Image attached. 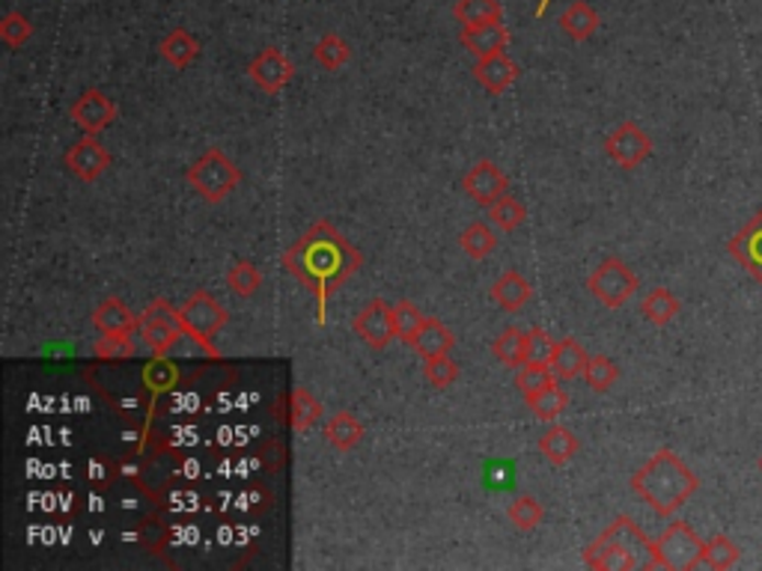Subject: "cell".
I'll return each instance as SVG.
<instances>
[{"mask_svg":"<svg viewBox=\"0 0 762 571\" xmlns=\"http://www.w3.org/2000/svg\"><path fill=\"white\" fill-rule=\"evenodd\" d=\"M280 266L295 277L316 301V325L328 322V298L363 266V254L349 238L328 221H316L301 235L287 254L280 256Z\"/></svg>","mask_w":762,"mask_h":571,"instance_id":"1","label":"cell"},{"mask_svg":"<svg viewBox=\"0 0 762 571\" xmlns=\"http://www.w3.org/2000/svg\"><path fill=\"white\" fill-rule=\"evenodd\" d=\"M697 489H701L697 473L673 449H659L631 477V491L661 518L676 515L697 494Z\"/></svg>","mask_w":762,"mask_h":571,"instance_id":"2","label":"cell"},{"mask_svg":"<svg viewBox=\"0 0 762 571\" xmlns=\"http://www.w3.org/2000/svg\"><path fill=\"white\" fill-rule=\"evenodd\" d=\"M584 562L602 571H635L659 569L655 566V541L640 530L629 515H619L608 530L602 533L587 551Z\"/></svg>","mask_w":762,"mask_h":571,"instance_id":"3","label":"cell"},{"mask_svg":"<svg viewBox=\"0 0 762 571\" xmlns=\"http://www.w3.org/2000/svg\"><path fill=\"white\" fill-rule=\"evenodd\" d=\"M186 182L191 184L206 203L215 205L224 203V200L236 191L238 182H242V170H238V164L229 161L224 149L212 146V149H206V153L200 155V158L188 167Z\"/></svg>","mask_w":762,"mask_h":571,"instance_id":"4","label":"cell"},{"mask_svg":"<svg viewBox=\"0 0 762 571\" xmlns=\"http://www.w3.org/2000/svg\"><path fill=\"white\" fill-rule=\"evenodd\" d=\"M706 541L694 533L688 520H673L655 539V566L670 571H694L703 566Z\"/></svg>","mask_w":762,"mask_h":571,"instance_id":"5","label":"cell"},{"mask_svg":"<svg viewBox=\"0 0 762 571\" xmlns=\"http://www.w3.org/2000/svg\"><path fill=\"white\" fill-rule=\"evenodd\" d=\"M179 313H182V325H186L188 337L194 339L197 346L203 348L209 357H221L212 337L229 322L227 306L209 295L206 289H200V292H194V295L188 298Z\"/></svg>","mask_w":762,"mask_h":571,"instance_id":"6","label":"cell"},{"mask_svg":"<svg viewBox=\"0 0 762 571\" xmlns=\"http://www.w3.org/2000/svg\"><path fill=\"white\" fill-rule=\"evenodd\" d=\"M587 289L590 295L596 298L602 306L619 310V306H626L631 298H635V292L640 289V280L623 259L608 256V259H602L596 266V271L590 275Z\"/></svg>","mask_w":762,"mask_h":571,"instance_id":"7","label":"cell"},{"mask_svg":"<svg viewBox=\"0 0 762 571\" xmlns=\"http://www.w3.org/2000/svg\"><path fill=\"white\" fill-rule=\"evenodd\" d=\"M137 331H141L146 346L153 348L155 357H165L179 339L188 337L186 325H182V313L165 298H155L153 304L146 306Z\"/></svg>","mask_w":762,"mask_h":571,"instance_id":"8","label":"cell"},{"mask_svg":"<svg viewBox=\"0 0 762 571\" xmlns=\"http://www.w3.org/2000/svg\"><path fill=\"white\" fill-rule=\"evenodd\" d=\"M605 153L623 170H638L640 164L652 155V137H649L638 123H619L614 132L605 137Z\"/></svg>","mask_w":762,"mask_h":571,"instance_id":"9","label":"cell"},{"mask_svg":"<svg viewBox=\"0 0 762 571\" xmlns=\"http://www.w3.org/2000/svg\"><path fill=\"white\" fill-rule=\"evenodd\" d=\"M355 334L367 343L370 348L381 351L388 348L396 339V322H393V304L381 301V298H372L358 310V316L351 322Z\"/></svg>","mask_w":762,"mask_h":571,"instance_id":"10","label":"cell"},{"mask_svg":"<svg viewBox=\"0 0 762 571\" xmlns=\"http://www.w3.org/2000/svg\"><path fill=\"white\" fill-rule=\"evenodd\" d=\"M248 75H250V81L257 83L262 92H268V96H280V92L289 87V81L295 78V63L289 60L287 54L280 52V48L268 45V48H262V52L248 63Z\"/></svg>","mask_w":762,"mask_h":571,"instance_id":"11","label":"cell"},{"mask_svg":"<svg viewBox=\"0 0 762 571\" xmlns=\"http://www.w3.org/2000/svg\"><path fill=\"white\" fill-rule=\"evenodd\" d=\"M462 191L471 197L477 205L489 209V205H495L501 197L509 194V176H506L495 161L480 158V161L464 173Z\"/></svg>","mask_w":762,"mask_h":571,"instance_id":"12","label":"cell"},{"mask_svg":"<svg viewBox=\"0 0 762 571\" xmlns=\"http://www.w3.org/2000/svg\"><path fill=\"white\" fill-rule=\"evenodd\" d=\"M66 170L81 179V182H96L99 176L111 167V153L104 149L96 134H83L81 141H75L69 146V153L63 155Z\"/></svg>","mask_w":762,"mask_h":571,"instance_id":"13","label":"cell"},{"mask_svg":"<svg viewBox=\"0 0 762 571\" xmlns=\"http://www.w3.org/2000/svg\"><path fill=\"white\" fill-rule=\"evenodd\" d=\"M120 108L114 104V99H108L102 90H83L75 104L69 108V116H72L75 125H81L83 134H99L108 132L114 125Z\"/></svg>","mask_w":762,"mask_h":571,"instance_id":"14","label":"cell"},{"mask_svg":"<svg viewBox=\"0 0 762 571\" xmlns=\"http://www.w3.org/2000/svg\"><path fill=\"white\" fill-rule=\"evenodd\" d=\"M732 259L762 286V212H757L748 224L727 242Z\"/></svg>","mask_w":762,"mask_h":571,"instance_id":"15","label":"cell"},{"mask_svg":"<svg viewBox=\"0 0 762 571\" xmlns=\"http://www.w3.org/2000/svg\"><path fill=\"white\" fill-rule=\"evenodd\" d=\"M518 75H522L518 63L506 52L489 54V57H480V60L474 63L477 83H480L485 92H492V96H501V92L509 90V87L518 81Z\"/></svg>","mask_w":762,"mask_h":571,"instance_id":"16","label":"cell"},{"mask_svg":"<svg viewBox=\"0 0 762 571\" xmlns=\"http://www.w3.org/2000/svg\"><path fill=\"white\" fill-rule=\"evenodd\" d=\"M513 40L509 27H504V19L485 21V24H474V27H462L459 33V42L464 45V52H471L480 60V57H489V54L506 52V45Z\"/></svg>","mask_w":762,"mask_h":571,"instance_id":"17","label":"cell"},{"mask_svg":"<svg viewBox=\"0 0 762 571\" xmlns=\"http://www.w3.org/2000/svg\"><path fill=\"white\" fill-rule=\"evenodd\" d=\"M137 325H141V318L134 316L132 306L120 298H104L102 304L93 310V327L99 334H132Z\"/></svg>","mask_w":762,"mask_h":571,"instance_id":"18","label":"cell"},{"mask_svg":"<svg viewBox=\"0 0 762 571\" xmlns=\"http://www.w3.org/2000/svg\"><path fill=\"white\" fill-rule=\"evenodd\" d=\"M453 346H456L453 331L444 325L441 318H433V316H426V322H423V327L417 331V337H414L412 343V348L423 357V360L450 355V348Z\"/></svg>","mask_w":762,"mask_h":571,"instance_id":"19","label":"cell"},{"mask_svg":"<svg viewBox=\"0 0 762 571\" xmlns=\"http://www.w3.org/2000/svg\"><path fill=\"white\" fill-rule=\"evenodd\" d=\"M158 52H161V57H165V60L173 66V69L186 71L188 66H191V63L200 57L203 45H200V40H197V36H191L186 27H173V31L167 33L165 40H161Z\"/></svg>","mask_w":762,"mask_h":571,"instance_id":"20","label":"cell"},{"mask_svg":"<svg viewBox=\"0 0 762 571\" xmlns=\"http://www.w3.org/2000/svg\"><path fill=\"white\" fill-rule=\"evenodd\" d=\"M557 24H560V31L567 33L572 42H587L598 31L602 19H598V12L590 7L587 0H575V3H569L567 10L560 12Z\"/></svg>","mask_w":762,"mask_h":571,"instance_id":"21","label":"cell"},{"mask_svg":"<svg viewBox=\"0 0 762 571\" xmlns=\"http://www.w3.org/2000/svg\"><path fill=\"white\" fill-rule=\"evenodd\" d=\"M539 452L551 468H563L581 452V440L567 426H548L546 435L539 438Z\"/></svg>","mask_w":762,"mask_h":571,"instance_id":"22","label":"cell"},{"mask_svg":"<svg viewBox=\"0 0 762 571\" xmlns=\"http://www.w3.org/2000/svg\"><path fill=\"white\" fill-rule=\"evenodd\" d=\"M363 423L349 411H337L334 417L325 419V440L337 452H351L363 440Z\"/></svg>","mask_w":762,"mask_h":571,"instance_id":"23","label":"cell"},{"mask_svg":"<svg viewBox=\"0 0 762 571\" xmlns=\"http://www.w3.org/2000/svg\"><path fill=\"white\" fill-rule=\"evenodd\" d=\"M492 298H495V304L501 306V310H506V313H518V310L534 298V286L527 283L518 271H504V275L495 280V286H492Z\"/></svg>","mask_w":762,"mask_h":571,"instance_id":"24","label":"cell"},{"mask_svg":"<svg viewBox=\"0 0 762 571\" xmlns=\"http://www.w3.org/2000/svg\"><path fill=\"white\" fill-rule=\"evenodd\" d=\"M587 363H590V355L584 351V346H581L578 339L572 337L557 339V351H554V360H551V369H554V376L560 378V381H572V378L584 376Z\"/></svg>","mask_w":762,"mask_h":571,"instance_id":"25","label":"cell"},{"mask_svg":"<svg viewBox=\"0 0 762 571\" xmlns=\"http://www.w3.org/2000/svg\"><path fill=\"white\" fill-rule=\"evenodd\" d=\"M325 417V405L307 388H295L289 396V426L295 432H310Z\"/></svg>","mask_w":762,"mask_h":571,"instance_id":"26","label":"cell"},{"mask_svg":"<svg viewBox=\"0 0 762 571\" xmlns=\"http://www.w3.org/2000/svg\"><path fill=\"white\" fill-rule=\"evenodd\" d=\"M680 298L673 295L670 289H664V286H659V289H649L647 298H643V304H640V313H643V318H647L649 325L655 327H664L670 325L673 318L680 316Z\"/></svg>","mask_w":762,"mask_h":571,"instance_id":"27","label":"cell"},{"mask_svg":"<svg viewBox=\"0 0 762 571\" xmlns=\"http://www.w3.org/2000/svg\"><path fill=\"white\" fill-rule=\"evenodd\" d=\"M492 355L501 360L504 367L522 369L527 363V331L522 327H504L497 339L492 343Z\"/></svg>","mask_w":762,"mask_h":571,"instance_id":"28","label":"cell"},{"mask_svg":"<svg viewBox=\"0 0 762 571\" xmlns=\"http://www.w3.org/2000/svg\"><path fill=\"white\" fill-rule=\"evenodd\" d=\"M313 60L325 71H340L351 60V45L337 31L322 33V40L313 45Z\"/></svg>","mask_w":762,"mask_h":571,"instance_id":"29","label":"cell"},{"mask_svg":"<svg viewBox=\"0 0 762 571\" xmlns=\"http://www.w3.org/2000/svg\"><path fill=\"white\" fill-rule=\"evenodd\" d=\"M459 247H462L464 254L471 256V259L483 262V259H489V256L495 254L497 235L492 226L485 224V221H474V224L464 226L462 235H459Z\"/></svg>","mask_w":762,"mask_h":571,"instance_id":"30","label":"cell"},{"mask_svg":"<svg viewBox=\"0 0 762 571\" xmlns=\"http://www.w3.org/2000/svg\"><path fill=\"white\" fill-rule=\"evenodd\" d=\"M453 15L462 27H474V24H485V21L504 19V7H501V0H459L453 7Z\"/></svg>","mask_w":762,"mask_h":571,"instance_id":"31","label":"cell"},{"mask_svg":"<svg viewBox=\"0 0 762 571\" xmlns=\"http://www.w3.org/2000/svg\"><path fill=\"white\" fill-rule=\"evenodd\" d=\"M485 217H489V224L497 226L501 233H515L518 226L525 224L527 209L518 203L513 194H506L501 197L495 205H489V209H485Z\"/></svg>","mask_w":762,"mask_h":571,"instance_id":"32","label":"cell"},{"mask_svg":"<svg viewBox=\"0 0 762 571\" xmlns=\"http://www.w3.org/2000/svg\"><path fill=\"white\" fill-rule=\"evenodd\" d=\"M393 322H396V339L405 343V346H412L417 331H421L423 322H426V313H423L414 301H405V298H402V301L393 304Z\"/></svg>","mask_w":762,"mask_h":571,"instance_id":"33","label":"cell"},{"mask_svg":"<svg viewBox=\"0 0 762 571\" xmlns=\"http://www.w3.org/2000/svg\"><path fill=\"white\" fill-rule=\"evenodd\" d=\"M739 560H742V548H739L730 536L718 533V536H711V539L706 541V557H703V562H706L709 569H732V566H739Z\"/></svg>","mask_w":762,"mask_h":571,"instance_id":"34","label":"cell"},{"mask_svg":"<svg viewBox=\"0 0 762 571\" xmlns=\"http://www.w3.org/2000/svg\"><path fill=\"white\" fill-rule=\"evenodd\" d=\"M527 405H530V411H534L539 419L554 423V419L569 408V396H567V390L560 388V384H551V388H546L542 393H536V396L527 399Z\"/></svg>","mask_w":762,"mask_h":571,"instance_id":"35","label":"cell"},{"mask_svg":"<svg viewBox=\"0 0 762 571\" xmlns=\"http://www.w3.org/2000/svg\"><path fill=\"white\" fill-rule=\"evenodd\" d=\"M262 286V275L250 259H238L236 266L227 271V289L238 298H254Z\"/></svg>","mask_w":762,"mask_h":571,"instance_id":"36","label":"cell"},{"mask_svg":"<svg viewBox=\"0 0 762 571\" xmlns=\"http://www.w3.org/2000/svg\"><path fill=\"white\" fill-rule=\"evenodd\" d=\"M584 381H587V388L593 390V393H608L619 381L617 363H614L608 355L590 357L587 369H584Z\"/></svg>","mask_w":762,"mask_h":571,"instance_id":"37","label":"cell"},{"mask_svg":"<svg viewBox=\"0 0 762 571\" xmlns=\"http://www.w3.org/2000/svg\"><path fill=\"white\" fill-rule=\"evenodd\" d=\"M551 384H557L554 369L539 367V363H525V367L518 369V376H515V388H518V393L525 399L542 393V390L551 388Z\"/></svg>","mask_w":762,"mask_h":571,"instance_id":"38","label":"cell"},{"mask_svg":"<svg viewBox=\"0 0 762 571\" xmlns=\"http://www.w3.org/2000/svg\"><path fill=\"white\" fill-rule=\"evenodd\" d=\"M506 518L513 520V527H518V530L530 533L542 524L546 512H542V506H539V500L530 497V494H522V497H515L513 503H509Z\"/></svg>","mask_w":762,"mask_h":571,"instance_id":"39","label":"cell"},{"mask_svg":"<svg viewBox=\"0 0 762 571\" xmlns=\"http://www.w3.org/2000/svg\"><path fill=\"white\" fill-rule=\"evenodd\" d=\"M423 378H426L435 390H447L450 384L459 381V363L450 360V355L429 357V360H423Z\"/></svg>","mask_w":762,"mask_h":571,"instance_id":"40","label":"cell"},{"mask_svg":"<svg viewBox=\"0 0 762 571\" xmlns=\"http://www.w3.org/2000/svg\"><path fill=\"white\" fill-rule=\"evenodd\" d=\"M33 33H36V27H33V21L24 12H7L3 21H0V40L7 42L10 48H21Z\"/></svg>","mask_w":762,"mask_h":571,"instance_id":"41","label":"cell"},{"mask_svg":"<svg viewBox=\"0 0 762 571\" xmlns=\"http://www.w3.org/2000/svg\"><path fill=\"white\" fill-rule=\"evenodd\" d=\"M557 351V339L548 337L542 327H530L527 331V363H539V367H551Z\"/></svg>","mask_w":762,"mask_h":571,"instance_id":"42","label":"cell"},{"mask_svg":"<svg viewBox=\"0 0 762 571\" xmlns=\"http://www.w3.org/2000/svg\"><path fill=\"white\" fill-rule=\"evenodd\" d=\"M134 343L128 334H102V339L93 346V355L99 360H128L134 357Z\"/></svg>","mask_w":762,"mask_h":571,"instance_id":"43","label":"cell"},{"mask_svg":"<svg viewBox=\"0 0 762 571\" xmlns=\"http://www.w3.org/2000/svg\"><path fill=\"white\" fill-rule=\"evenodd\" d=\"M179 381V369L170 363V360H165V357H155L153 363H146L144 367V384L153 393H161V390H167L170 384H176Z\"/></svg>","mask_w":762,"mask_h":571,"instance_id":"44","label":"cell"},{"mask_svg":"<svg viewBox=\"0 0 762 571\" xmlns=\"http://www.w3.org/2000/svg\"><path fill=\"white\" fill-rule=\"evenodd\" d=\"M548 3H551V0H539V3H536V19H542V15H546Z\"/></svg>","mask_w":762,"mask_h":571,"instance_id":"45","label":"cell"},{"mask_svg":"<svg viewBox=\"0 0 762 571\" xmlns=\"http://www.w3.org/2000/svg\"><path fill=\"white\" fill-rule=\"evenodd\" d=\"M760 470H762V456H760Z\"/></svg>","mask_w":762,"mask_h":571,"instance_id":"46","label":"cell"}]
</instances>
